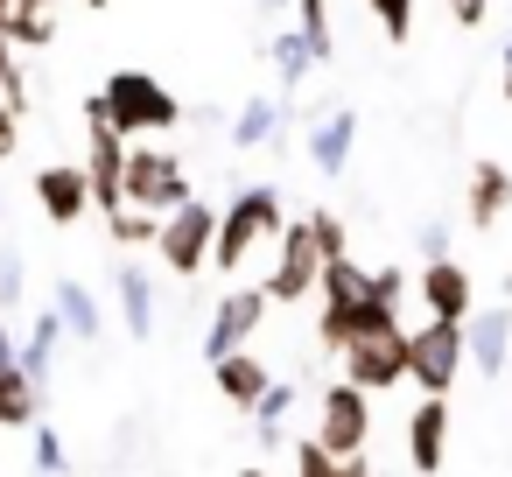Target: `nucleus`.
I'll return each instance as SVG.
<instances>
[{"mask_svg": "<svg viewBox=\"0 0 512 477\" xmlns=\"http://www.w3.org/2000/svg\"><path fill=\"white\" fill-rule=\"evenodd\" d=\"M190 197H197V190H190V169H183L176 148H162V141H134V148H127V204H134V211L169 218V211L190 204Z\"/></svg>", "mask_w": 512, "mask_h": 477, "instance_id": "423d86ee", "label": "nucleus"}, {"mask_svg": "<svg viewBox=\"0 0 512 477\" xmlns=\"http://www.w3.org/2000/svg\"><path fill=\"white\" fill-rule=\"evenodd\" d=\"M36 204H43L50 225H78V218H92L85 162H43V169H36Z\"/></svg>", "mask_w": 512, "mask_h": 477, "instance_id": "4468645a", "label": "nucleus"}, {"mask_svg": "<svg viewBox=\"0 0 512 477\" xmlns=\"http://www.w3.org/2000/svg\"><path fill=\"white\" fill-rule=\"evenodd\" d=\"M36 470H43V477H71V449H64V435L43 428V421H36Z\"/></svg>", "mask_w": 512, "mask_h": 477, "instance_id": "7c9ffc66", "label": "nucleus"}, {"mask_svg": "<svg viewBox=\"0 0 512 477\" xmlns=\"http://www.w3.org/2000/svg\"><path fill=\"white\" fill-rule=\"evenodd\" d=\"M50 309H57V323H64L78 344H99V337H106V309H99V295H92L85 281H57V302H50Z\"/></svg>", "mask_w": 512, "mask_h": 477, "instance_id": "5701e85b", "label": "nucleus"}, {"mask_svg": "<svg viewBox=\"0 0 512 477\" xmlns=\"http://www.w3.org/2000/svg\"><path fill=\"white\" fill-rule=\"evenodd\" d=\"M99 106H106V120L127 134V141H162V134H176L183 127V99L162 85V78H148V71H113L106 85H99Z\"/></svg>", "mask_w": 512, "mask_h": 477, "instance_id": "20e7f679", "label": "nucleus"}, {"mask_svg": "<svg viewBox=\"0 0 512 477\" xmlns=\"http://www.w3.org/2000/svg\"><path fill=\"white\" fill-rule=\"evenodd\" d=\"M414 295H421V309L442 316V323H470V309H477V281H470V267H463L456 253H449V260H421Z\"/></svg>", "mask_w": 512, "mask_h": 477, "instance_id": "f8f14e48", "label": "nucleus"}, {"mask_svg": "<svg viewBox=\"0 0 512 477\" xmlns=\"http://www.w3.org/2000/svg\"><path fill=\"white\" fill-rule=\"evenodd\" d=\"M15 351H22V337L8 330V316H0V365H15Z\"/></svg>", "mask_w": 512, "mask_h": 477, "instance_id": "e433bc0d", "label": "nucleus"}, {"mask_svg": "<svg viewBox=\"0 0 512 477\" xmlns=\"http://www.w3.org/2000/svg\"><path fill=\"white\" fill-rule=\"evenodd\" d=\"M85 183H92V211L113 218L127 204V134L106 120L99 92L85 99Z\"/></svg>", "mask_w": 512, "mask_h": 477, "instance_id": "39448f33", "label": "nucleus"}, {"mask_svg": "<svg viewBox=\"0 0 512 477\" xmlns=\"http://www.w3.org/2000/svg\"><path fill=\"white\" fill-rule=\"evenodd\" d=\"M211 246H218V204H204V197L176 204V211L162 218V232H155V260H162L176 281H197V274L211 267Z\"/></svg>", "mask_w": 512, "mask_h": 477, "instance_id": "0eeeda50", "label": "nucleus"}, {"mask_svg": "<svg viewBox=\"0 0 512 477\" xmlns=\"http://www.w3.org/2000/svg\"><path fill=\"white\" fill-rule=\"evenodd\" d=\"M463 351H470V365H477L484 379H505V365H512V295L470 309V323H463Z\"/></svg>", "mask_w": 512, "mask_h": 477, "instance_id": "ddd939ff", "label": "nucleus"}, {"mask_svg": "<svg viewBox=\"0 0 512 477\" xmlns=\"http://www.w3.org/2000/svg\"><path fill=\"white\" fill-rule=\"evenodd\" d=\"M15 148H22V113L0 99V162H15Z\"/></svg>", "mask_w": 512, "mask_h": 477, "instance_id": "473e14b6", "label": "nucleus"}, {"mask_svg": "<svg viewBox=\"0 0 512 477\" xmlns=\"http://www.w3.org/2000/svg\"><path fill=\"white\" fill-rule=\"evenodd\" d=\"M351 253V232H344V218L337 211H302V218H288L281 225V239H274V267H267V295H274V309H288V302H309L316 295V281H323V267L330 260H344Z\"/></svg>", "mask_w": 512, "mask_h": 477, "instance_id": "f257e3e1", "label": "nucleus"}, {"mask_svg": "<svg viewBox=\"0 0 512 477\" xmlns=\"http://www.w3.org/2000/svg\"><path fill=\"white\" fill-rule=\"evenodd\" d=\"M505 211H512V176H505V162H477V169H470V190H463V218H470L477 232H491Z\"/></svg>", "mask_w": 512, "mask_h": 477, "instance_id": "6ab92c4d", "label": "nucleus"}, {"mask_svg": "<svg viewBox=\"0 0 512 477\" xmlns=\"http://www.w3.org/2000/svg\"><path fill=\"white\" fill-rule=\"evenodd\" d=\"M351 148H358V113L351 106H330L309 120V169L316 176H344L351 169Z\"/></svg>", "mask_w": 512, "mask_h": 477, "instance_id": "f3484780", "label": "nucleus"}, {"mask_svg": "<svg viewBox=\"0 0 512 477\" xmlns=\"http://www.w3.org/2000/svg\"><path fill=\"white\" fill-rule=\"evenodd\" d=\"M316 295H323V309H316V344H323L330 358H337L351 337H372V330H393V323H400V309L372 295V267H358L351 253L323 267Z\"/></svg>", "mask_w": 512, "mask_h": 477, "instance_id": "f03ea898", "label": "nucleus"}, {"mask_svg": "<svg viewBox=\"0 0 512 477\" xmlns=\"http://www.w3.org/2000/svg\"><path fill=\"white\" fill-rule=\"evenodd\" d=\"M463 365H470V351H463V323L428 316L421 330H407V379H414L421 393H442V400H449V386L463 379Z\"/></svg>", "mask_w": 512, "mask_h": 477, "instance_id": "6e6552de", "label": "nucleus"}, {"mask_svg": "<svg viewBox=\"0 0 512 477\" xmlns=\"http://www.w3.org/2000/svg\"><path fill=\"white\" fill-rule=\"evenodd\" d=\"M0 36L15 50H50L57 43V0H0Z\"/></svg>", "mask_w": 512, "mask_h": 477, "instance_id": "aec40b11", "label": "nucleus"}, {"mask_svg": "<svg viewBox=\"0 0 512 477\" xmlns=\"http://www.w3.org/2000/svg\"><path fill=\"white\" fill-rule=\"evenodd\" d=\"M281 127H288V106H281L274 92H253V99L239 106V120H232V134H225V141H232V148L246 155V148H267V141H274Z\"/></svg>", "mask_w": 512, "mask_h": 477, "instance_id": "4be33fe9", "label": "nucleus"}, {"mask_svg": "<svg viewBox=\"0 0 512 477\" xmlns=\"http://www.w3.org/2000/svg\"><path fill=\"white\" fill-rule=\"evenodd\" d=\"M113 309H120V323H127L134 344L155 337V274H148L141 260H120V267H113Z\"/></svg>", "mask_w": 512, "mask_h": 477, "instance_id": "a211bd4d", "label": "nucleus"}, {"mask_svg": "<svg viewBox=\"0 0 512 477\" xmlns=\"http://www.w3.org/2000/svg\"><path fill=\"white\" fill-rule=\"evenodd\" d=\"M15 302H22V253L0 246V309H15Z\"/></svg>", "mask_w": 512, "mask_h": 477, "instance_id": "2f4dec72", "label": "nucleus"}, {"mask_svg": "<svg viewBox=\"0 0 512 477\" xmlns=\"http://www.w3.org/2000/svg\"><path fill=\"white\" fill-rule=\"evenodd\" d=\"M106 232H113V246H155L162 218H155V211H134V204H120V211L106 218Z\"/></svg>", "mask_w": 512, "mask_h": 477, "instance_id": "cd10ccee", "label": "nucleus"}, {"mask_svg": "<svg viewBox=\"0 0 512 477\" xmlns=\"http://www.w3.org/2000/svg\"><path fill=\"white\" fill-rule=\"evenodd\" d=\"M239 477H274V470H260V463H246V470H239Z\"/></svg>", "mask_w": 512, "mask_h": 477, "instance_id": "a19ab883", "label": "nucleus"}, {"mask_svg": "<svg viewBox=\"0 0 512 477\" xmlns=\"http://www.w3.org/2000/svg\"><path fill=\"white\" fill-rule=\"evenodd\" d=\"M78 8H113V0H78Z\"/></svg>", "mask_w": 512, "mask_h": 477, "instance_id": "79ce46f5", "label": "nucleus"}, {"mask_svg": "<svg viewBox=\"0 0 512 477\" xmlns=\"http://www.w3.org/2000/svg\"><path fill=\"white\" fill-rule=\"evenodd\" d=\"M211 386H218V400H225V407L253 414V407H260V393L274 386V365H267L253 344H246V351H225V358L211 365Z\"/></svg>", "mask_w": 512, "mask_h": 477, "instance_id": "dca6fc26", "label": "nucleus"}, {"mask_svg": "<svg viewBox=\"0 0 512 477\" xmlns=\"http://www.w3.org/2000/svg\"><path fill=\"white\" fill-rule=\"evenodd\" d=\"M337 379H351L358 393H393L407 379V323L372 330V337H351L337 351Z\"/></svg>", "mask_w": 512, "mask_h": 477, "instance_id": "9d476101", "label": "nucleus"}, {"mask_svg": "<svg viewBox=\"0 0 512 477\" xmlns=\"http://www.w3.org/2000/svg\"><path fill=\"white\" fill-rule=\"evenodd\" d=\"M316 442L330 456H365V442H372V393H358L351 379H330L316 393Z\"/></svg>", "mask_w": 512, "mask_h": 477, "instance_id": "9b49d317", "label": "nucleus"}, {"mask_svg": "<svg viewBox=\"0 0 512 477\" xmlns=\"http://www.w3.org/2000/svg\"><path fill=\"white\" fill-rule=\"evenodd\" d=\"M274 71H281V92H295V85L316 71V57H309V43H302V29H295V22H281V29H274Z\"/></svg>", "mask_w": 512, "mask_h": 477, "instance_id": "bb28decb", "label": "nucleus"}, {"mask_svg": "<svg viewBox=\"0 0 512 477\" xmlns=\"http://www.w3.org/2000/svg\"><path fill=\"white\" fill-rule=\"evenodd\" d=\"M15 71H22V64H15V43H8V36H0V85H8Z\"/></svg>", "mask_w": 512, "mask_h": 477, "instance_id": "4c0bfd02", "label": "nucleus"}, {"mask_svg": "<svg viewBox=\"0 0 512 477\" xmlns=\"http://www.w3.org/2000/svg\"><path fill=\"white\" fill-rule=\"evenodd\" d=\"M344 477H372V470H365V456H344Z\"/></svg>", "mask_w": 512, "mask_h": 477, "instance_id": "58836bf2", "label": "nucleus"}, {"mask_svg": "<svg viewBox=\"0 0 512 477\" xmlns=\"http://www.w3.org/2000/svg\"><path fill=\"white\" fill-rule=\"evenodd\" d=\"M449 15H456V29H484L491 0H449Z\"/></svg>", "mask_w": 512, "mask_h": 477, "instance_id": "72a5a7b5", "label": "nucleus"}, {"mask_svg": "<svg viewBox=\"0 0 512 477\" xmlns=\"http://www.w3.org/2000/svg\"><path fill=\"white\" fill-rule=\"evenodd\" d=\"M267 309H274V295H267L260 281H232V288L211 302V323H204V358L218 365L225 351H246V344L260 337V323H267Z\"/></svg>", "mask_w": 512, "mask_h": 477, "instance_id": "1a4fd4ad", "label": "nucleus"}, {"mask_svg": "<svg viewBox=\"0 0 512 477\" xmlns=\"http://www.w3.org/2000/svg\"><path fill=\"white\" fill-rule=\"evenodd\" d=\"M421 253L428 260H449V225H421Z\"/></svg>", "mask_w": 512, "mask_h": 477, "instance_id": "f704fd0d", "label": "nucleus"}, {"mask_svg": "<svg viewBox=\"0 0 512 477\" xmlns=\"http://www.w3.org/2000/svg\"><path fill=\"white\" fill-rule=\"evenodd\" d=\"M64 337H71V330L57 323V309H43V316L29 323V337H22V351H15V358H22V372H29V379H50V365H57V351H64Z\"/></svg>", "mask_w": 512, "mask_h": 477, "instance_id": "b1692460", "label": "nucleus"}, {"mask_svg": "<svg viewBox=\"0 0 512 477\" xmlns=\"http://www.w3.org/2000/svg\"><path fill=\"white\" fill-rule=\"evenodd\" d=\"M407 463L421 477H442V463H449V400L442 393L414 400V414H407Z\"/></svg>", "mask_w": 512, "mask_h": 477, "instance_id": "2eb2a0df", "label": "nucleus"}, {"mask_svg": "<svg viewBox=\"0 0 512 477\" xmlns=\"http://www.w3.org/2000/svg\"><path fill=\"white\" fill-rule=\"evenodd\" d=\"M281 190L274 183H246L225 211H218V246H211V267L225 274V281H239L246 267H253V253H267L274 239H281Z\"/></svg>", "mask_w": 512, "mask_h": 477, "instance_id": "7ed1b4c3", "label": "nucleus"}, {"mask_svg": "<svg viewBox=\"0 0 512 477\" xmlns=\"http://www.w3.org/2000/svg\"><path fill=\"white\" fill-rule=\"evenodd\" d=\"M505 106H512V36H505Z\"/></svg>", "mask_w": 512, "mask_h": 477, "instance_id": "ea45409f", "label": "nucleus"}, {"mask_svg": "<svg viewBox=\"0 0 512 477\" xmlns=\"http://www.w3.org/2000/svg\"><path fill=\"white\" fill-rule=\"evenodd\" d=\"M253 15H260V22H274V29H281V22H288V15H295V0H253Z\"/></svg>", "mask_w": 512, "mask_h": 477, "instance_id": "c9c22d12", "label": "nucleus"}, {"mask_svg": "<svg viewBox=\"0 0 512 477\" xmlns=\"http://www.w3.org/2000/svg\"><path fill=\"white\" fill-rule=\"evenodd\" d=\"M295 29L309 43L316 64H337V22H330V0H295Z\"/></svg>", "mask_w": 512, "mask_h": 477, "instance_id": "393cba45", "label": "nucleus"}, {"mask_svg": "<svg viewBox=\"0 0 512 477\" xmlns=\"http://www.w3.org/2000/svg\"><path fill=\"white\" fill-rule=\"evenodd\" d=\"M365 8H372V22H379V36H386L393 50L414 36V0H365Z\"/></svg>", "mask_w": 512, "mask_h": 477, "instance_id": "c85d7f7f", "label": "nucleus"}, {"mask_svg": "<svg viewBox=\"0 0 512 477\" xmlns=\"http://www.w3.org/2000/svg\"><path fill=\"white\" fill-rule=\"evenodd\" d=\"M288 456H295V477H344V456H330L316 435H302Z\"/></svg>", "mask_w": 512, "mask_h": 477, "instance_id": "c756f323", "label": "nucleus"}, {"mask_svg": "<svg viewBox=\"0 0 512 477\" xmlns=\"http://www.w3.org/2000/svg\"><path fill=\"white\" fill-rule=\"evenodd\" d=\"M0 225H8V204H0Z\"/></svg>", "mask_w": 512, "mask_h": 477, "instance_id": "37998d69", "label": "nucleus"}, {"mask_svg": "<svg viewBox=\"0 0 512 477\" xmlns=\"http://www.w3.org/2000/svg\"><path fill=\"white\" fill-rule=\"evenodd\" d=\"M288 414H295V386H288V379H274V386L260 393V407H253V435H260V449H281Z\"/></svg>", "mask_w": 512, "mask_h": 477, "instance_id": "a878e982", "label": "nucleus"}, {"mask_svg": "<svg viewBox=\"0 0 512 477\" xmlns=\"http://www.w3.org/2000/svg\"><path fill=\"white\" fill-rule=\"evenodd\" d=\"M36 421H43V379H29L22 358L0 365V428H36Z\"/></svg>", "mask_w": 512, "mask_h": 477, "instance_id": "412c9836", "label": "nucleus"}]
</instances>
